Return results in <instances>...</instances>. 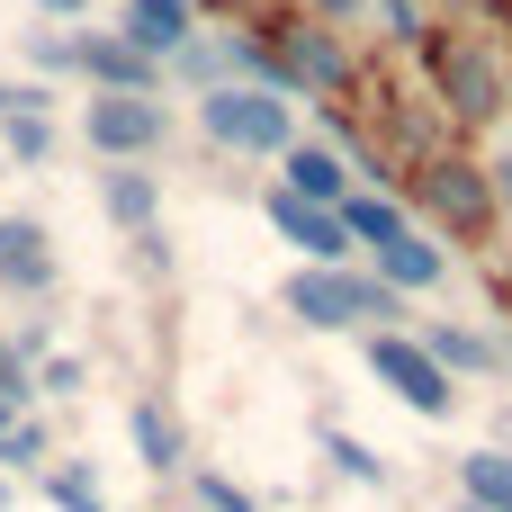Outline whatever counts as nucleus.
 I'll return each mask as SVG.
<instances>
[{
  "mask_svg": "<svg viewBox=\"0 0 512 512\" xmlns=\"http://www.w3.org/2000/svg\"><path fill=\"white\" fill-rule=\"evenodd\" d=\"M432 81H441V99H450V117H459V126H486V117L504 108V63H495V54H477V45L432 36Z\"/></svg>",
  "mask_w": 512,
  "mask_h": 512,
  "instance_id": "5",
  "label": "nucleus"
},
{
  "mask_svg": "<svg viewBox=\"0 0 512 512\" xmlns=\"http://www.w3.org/2000/svg\"><path fill=\"white\" fill-rule=\"evenodd\" d=\"M288 315H297V324H315V333H351V324L396 333L405 297H387L369 270H297V279H288Z\"/></svg>",
  "mask_w": 512,
  "mask_h": 512,
  "instance_id": "1",
  "label": "nucleus"
},
{
  "mask_svg": "<svg viewBox=\"0 0 512 512\" xmlns=\"http://www.w3.org/2000/svg\"><path fill=\"white\" fill-rule=\"evenodd\" d=\"M387 9V36H423V0H378Z\"/></svg>",
  "mask_w": 512,
  "mask_h": 512,
  "instance_id": "26",
  "label": "nucleus"
},
{
  "mask_svg": "<svg viewBox=\"0 0 512 512\" xmlns=\"http://www.w3.org/2000/svg\"><path fill=\"white\" fill-rule=\"evenodd\" d=\"M198 504H207V512H261L243 486H234V477H198Z\"/></svg>",
  "mask_w": 512,
  "mask_h": 512,
  "instance_id": "24",
  "label": "nucleus"
},
{
  "mask_svg": "<svg viewBox=\"0 0 512 512\" xmlns=\"http://www.w3.org/2000/svg\"><path fill=\"white\" fill-rule=\"evenodd\" d=\"M324 459H333L351 486H387V459H378L369 441H351V432H324Z\"/></svg>",
  "mask_w": 512,
  "mask_h": 512,
  "instance_id": "19",
  "label": "nucleus"
},
{
  "mask_svg": "<svg viewBox=\"0 0 512 512\" xmlns=\"http://www.w3.org/2000/svg\"><path fill=\"white\" fill-rule=\"evenodd\" d=\"M369 378H378V387H396L414 414H450V405H459V387H450V378L432 369V351H423V342H405V333H369Z\"/></svg>",
  "mask_w": 512,
  "mask_h": 512,
  "instance_id": "6",
  "label": "nucleus"
},
{
  "mask_svg": "<svg viewBox=\"0 0 512 512\" xmlns=\"http://www.w3.org/2000/svg\"><path fill=\"white\" fill-rule=\"evenodd\" d=\"M90 387V369L72 360V351H45V369H36V396H81Z\"/></svg>",
  "mask_w": 512,
  "mask_h": 512,
  "instance_id": "23",
  "label": "nucleus"
},
{
  "mask_svg": "<svg viewBox=\"0 0 512 512\" xmlns=\"http://www.w3.org/2000/svg\"><path fill=\"white\" fill-rule=\"evenodd\" d=\"M459 486H468L477 512H512V459L504 450H468V459H459Z\"/></svg>",
  "mask_w": 512,
  "mask_h": 512,
  "instance_id": "18",
  "label": "nucleus"
},
{
  "mask_svg": "<svg viewBox=\"0 0 512 512\" xmlns=\"http://www.w3.org/2000/svg\"><path fill=\"white\" fill-rule=\"evenodd\" d=\"M144 63H171L189 36H198V9L189 0H126V27H117Z\"/></svg>",
  "mask_w": 512,
  "mask_h": 512,
  "instance_id": "11",
  "label": "nucleus"
},
{
  "mask_svg": "<svg viewBox=\"0 0 512 512\" xmlns=\"http://www.w3.org/2000/svg\"><path fill=\"white\" fill-rule=\"evenodd\" d=\"M126 432H135V459H144L153 477H171V468L189 459V441H180V423H171L162 405H135V414H126Z\"/></svg>",
  "mask_w": 512,
  "mask_h": 512,
  "instance_id": "16",
  "label": "nucleus"
},
{
  "mask_svg": "<svg viewBox=\"0 0 512 512\" xmlns=\"http://www.w3.org/2000/svg\"><path fill=\"white\" fill-rule=\"evenodd\" d=\"M414 207L441 216L459 243H477V234L495 225V198H486V171H477V162H423V171H414Z\"/></svg>",
  "mask_w": 512,
  "mask_h": 512,
  "instance_id": "4",
  "label": "nucleus"
},
{
  "mask_svg": "<svg viewBox=\"0 0 512 512\" xmlns=\"http://www.w3.org/2000/svg\"><path fill=\"white\" fill-rule=\"evenodd\" d=\"M288 36H279V63H288V90H351V54H342V36L333 27H306V18H279Z\"/></svg>",
  "mask_w": 512,
  "mask_h": 512,
  "instance_id": "7",
  "label": "nucleus"
},
{
  "mask_svg": "<svg viewBox=\"0 0 512 512\" xmlns=\"http://www.w3.org/2000/svg\"><path fill=\"white\" fill-rule=\"evenodd\" d=\"M315 9H324V18H360V0H315Z\"/></svg>",
  "mask_w": 512,
  "mask_h": 512,
  "instance_id": "30",
  "label": "nucleus"
},
{
  "mask_svg": "<svg viewBox=\"0 0 512 512\" xmlns=\"http://www.w3.org/2000/svg\"><path fill=\"white\" fill-rule=\"evenodd\" d=\"M333 216H342V234H351V252H360V243L378 252V243H396V234H405V207H396L387 189H351V198H342Z\"/></svg>",
  "mask_w": 512,
  "mask_h": 512,
  "instance_id": "15",
  "label": "nucleus"
},
{
  "mask_svg": "<svg viewBox=\"0 0 512 512\" xmlns=\"http://www.w3.org/2000/svg\"><path fill=\"white\" fill-rule=\"evenodd\" d=\"M198 126H207V144H225V153H288V144H297V108H288L279 90H243V81L198 90Z\"/></svg>",
  "mask_w": 512,
  "mask_h": 512,
  "instance_id": "2",
  "label": "nucleus"
},
{
  "mask_svg": "<svg viewBox=\"0 0 512 512\" xmlns=\"http://www.w3.org/2000/svg\"><path fill=\"white\" fill-rule=\"evenodd\" d=\"M72 72H90V90H135V99L162 90V63H144L117 27L108 36H72Z\"/></svg>",
  "mask_w": 512,
  "mask_h": 512,
  "instance_id": "9",
  "label": "nucleus"
},
{
  "mask_svg": "<svg viewBox=\"0 0 512 512\" xmlns=\"http://www.w3.org/2000/svg\"><path fill=\"white\" fill-rule=\"evenodd\" d=\"M441 279H450V252H441L432 234L405 225L396 243H378V288H387V297H423V288H441Z\"/></svg>",
  "mask_w": 512,
  "mask_h": 512,
  "instance_id": "10",
  "label": "nucleus"
},
{
  "mask_svg": "<svg viewBox=\"0 0 512 512\" xmlns=\"http://www.w3.org/2000/svg\"><path fill=\"white\" fill-rule=\"evenodd\" d=\"M27 63L36 72H72V36H27Z\"/></svg>",
  "mask_w": 512,
  "mask_h": 512,
  "instance_id": "25",
  "label": "nucleus"
},
{
  "mask_svg": "<svg viewBox=\"0 0 512 512\" xmlns=\"http://www.w3.org/2000/svg\"><path fill=\"white\" fill-rule=\"evenodd\" d=\"M99 207H108L126 234H153V216H162V171H135V162L99 171Z\"/></svg>",
  "mask_w": 512,
  "mask_h": 512,
  "instance_id": "13",
  "label": "nucleus"
},
{
  "mask_svg": "<svg viewBox=\"0 0 512 512\" xmlns=\"http://www.w3.org/2000/svg\"><path fill=\"white\" fill-rule=\"evenodd\" d=\"M270 225H279V243L306 252V270H342V252H351L342 216H333V207H306L297 189H270Z\"/></svg>",
  "mask_w": 512,
  "mask_h": 512,
  "instance_id": "8",
  "label": "nucleus"
},
{
  "mask_svg": "<svg viewBox=\"0 0 512 512\" xmlns=\"http://www.w3.org/2000/svg\"><path fill=\"white\" fill-rule=\"evenodd\" d=\"M45 495H54V512H108V495H99V477H90V468H54V486H45Z\"/></svg>",
  "mask_w": 512,
  "mask_h": 512,
  "instance_id": "22",
  "label": "nucleus"
},
{
  "mask_svg": "<svg viewBox=\"0 0 512 512\" xmlns=\"http://www.w3.org/2000/svg\"><path fill=\"white\" fill-rule=\"evenodd\" d=\"M36 9H45V18H81L90 0H36Z\"/></svg>",
  "mask_w": 512,
  "mask_h": 512,
  "instance_id": "29",
  "label": "nucleus"
},
{
  "mask_svg": "<svg viewBox=\"0 0 512 512\" xmlns=\"http://www.w3.org/2000/svg\"><path fill=\"white\" fill-rule=\"evenodd\" d=\"M423 351H432V369H441V378H450V369H495V360H504V351H495L486 333H468V324H432V333H423Z\"/></svg>",
  "mask_w": 512,
  "mask_h": 512,
  "instance_id": "17",
  "label": "nucleus"
},
{
  "mask_svg": "<svg viewBox=\"0 0 512 512\" xmlns=\"http://www.w3.org/2000/svg\"><path fill=\"white\" fill-rule=\"evenodd\" d=\"M0 279L9 288H54V252H45V225L36 216H0Z\"/></svg>",
  "mask_w": 512,
  "mask_h": 512,
  "instance_id": "14",
  "label": "nucleus"
},
{
  "mask_svg": "<svg viewBox=\"0 0 512 512\" xmlns=\"http://www.w3.org/2000/svg\"><path fill=\"white\" fill-rule=\"evenodd\" d=\"M162 135H171L162 99L90 90V108H81V144H90V153H108V162H144V153H162Z\"/></svg>",
  "mask_w": 512,
  "mask_h": 512,
  "instance_id": "3",
  "label": "nucleus"
},
{
  "mask_svg": "<svg viewBox=\"0 0 512 512\" xmlns=\"http://www.w3.org/2000/svg\"><path fill=\"white\" fill-rule=\"evenodd\" d=\"M486 198L512 216V153H495V162H486Z\"/></svg>",
  "mask_w": 512,
  "mask_h": 512,
  "instance_id": "28",
  "label": "nucleus"
},
{
  "mask_svg": "<svg viewBox=\"0 0 512 512\" xmlns=\"http://www.w3.org/2000/svg\"><path fill=\"white\" fill-rule=\"evenodd\" d=\"M504 99H512V72H504Z\"/></svg>",
  "mask_w": 512,
  "mask_h": 512,
  "instance_id": "32",
  "label": "nucleus"
},
{
  "mask_svg": "<svg viewBox=\"0 0 512 512\" xmlns=\"http://www.w3.org/2000/svg\"><path fill=\"white\" fill-rule=\"evenodd\" d=\"M45 99H54L45 81H0V117H9V108H45Z\"/></svg>",
  "mask_w": 512,
  "mask_h": 512,
  "instance_id": "27",
  "label": "nucleus"
},
{
  "mask_svg": "<svg viewBox=\"0 0 512 512\" xmlns=\"http://www.w3.org/2000/svg\"><path fill=\"white\" fill-rule=\"evenodd\" d=\"M54 153V117L45 108H9V162H45Z\"/></svg>",
  "mask_w": 512,
  "mask_h": 512,
  "instance_id": "20",
  "label": "nucleus"
},
{
  "mask_svg": "<svg viewBox=\"0 0 512 512\" xmlns=\"http://www.w3.org/2000/svg\"><path fill=\"white\" fill-rule=\"evenodd\" d=\"M0 423H9V414H0Z\"/></svg>",
  "mask_w": 512,
  "mask_h": 512,
  "instance_id": "33",
  "label": "nucleus"
},
{
  "mask_svg": "<svg viewBox=\"0 0 512 512\" xmlns=\"http://www.w3.org/2000/svg\"><path fill=\"white\" fill-rule=\"evenodd\" d=\"M0 504H9V477H0Z\"/></svg>",
  "mask_w": 512,
  "mask_h": 512,
  "instance_id": "31",
  "label": "nucleus"
},
{
  "mask_svg": "<svg viewBox=\"0 0 512 512\" xmlns=\"http://www.w3.org/2000/svg\"><path fill=\"white\" fill-rule=\"evenodd\" d=\"M279 162H288V180H279V189H297L306 207H342V198H351V162H342L333 144H288Z\"/></svg>",
  "mask_w": 512,
  "mask_h": 512,
  "instance_id": "12",
  "label": "nucleus"
},
{
  "mask_svg": "<svg viewBox=\"0 0 512 512\" xmlns=\"http://www.w3.org/2000/svg\"><path fill=\"white\" fill-rule=\"evenodd\" d=\"M36 459H45V423H27V414H18V423H0V477L36 468Z\"/></svg>",
  "mask_w": 512,
  "mask_h": 512,
  "instance_id": "21",
  "label": "nucleus"
}]
</instances>
